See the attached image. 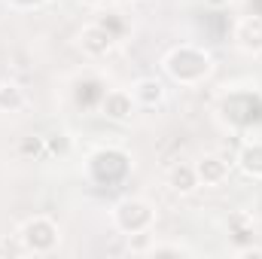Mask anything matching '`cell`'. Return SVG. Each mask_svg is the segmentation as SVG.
<instances>
[{"label": "cell", "mask_w": 262, "mask_h": 259, "mask_svg": "<svg viewBox=\"0 0 262 259\" xmlns=\"http://www.w3.org/2000/svg\"><path fill=\"white\" fill-rule=\"evenodd\" d=\"M134 98L143 101V104H156V101H162V85L156 79H140L137 89H134Z\"/></svg>", "instance_id": "obj_7"}, {"label": "cell", "mask_w": 262, "mask_h": 259, "mask_svg": "<svg viewBox=\"0 0 262 259\" xmlns=\"http://www.w3.org/2000/svg\"><path fill=\"white\" fill-rule=\"evenodd\" d=\"M226 171H229V168H226V162H223V159H216V156L204 159V162L195 168V174L204 180V183H220V180L226 177Z\"/></svg>", "instance_id": "obj_6"}, {"label": "cell", "mask_w": 262, "mask_h": 259, "mask_svg": "<svg viewBox=\"0 0 262 259\" xmlns=\"http://www.w3.org/2000/svg\"><path fill=\"white\" fill-rule=\"evenodd\" d=\"M119 3H128V0H119Z\"/></svg>", "instance_id": "obj_12"}, {"label": "cell", "mask_w": 262, "mask_h": 259, "mask_svg": "<svg viewBox=\"0 0 262 259\" xmlns=\"http://www.w3.org/2000/svg\"><path fill=\"white\" fill-rule=\"evenodd\" d=\"M198 174L195 168H174V174H171V183H174V189H180V192H189L192 186H195Z\"/></svg>", "instance_id": "obj_8"}, {"label": "cell", "mask_w": 262, "mask_h": 259, "mask_svg": "<svg viewBox=\"0 0 262 259\" xmlns=\"http://www.w3.org/2000/svg\"><path fill=\"white\" fill-rule=\"evenodd\" d=\"M110 43H113V34L104 25H92V28L82 31V49L92 52V55H104L110 49Z\"/></svg>", "instance_id": "obj_3"}, {"label": "cell", "mask_w": 262, "mask_h": 259, "mask_svg": "<svg viewBox=\"0 0 262 259\" xmlns=\"http://www.w3.org/2000/svg\"><path fill=\"white\" fill-rule=\"evenodd\" d=\"M25 104V95L15 85H0V107L3 110H18Z\"/></svg>", "instance_id": "obj_9"}, {"label": "cell", "mask_w": 262, "mask_h": 259, "mask_svg": "<svg viewBox=\"0 0 262 259\" xmlns=\"http://www.w3.org/2000/svg\"><path fill=\"white\" fill-rule=\"evenodd\" d=\"M104 110H107V116H113V119H125L131 113V95H125V92H110V95L104 98Z\"/></svg>", "instance_id": "obj_5"}, {"label": "cell", "mask_w": 262, "mask_h": 259, "mask_svg": "<svg viewBox=\"0 0 262 259\" xmlns=\"http://www.w3.org/2000/svg\"><path fill=\"white\" fill-rule=\"evenodd\" d=\"M25 241H28L34 250H49V247L55 244V229H52L46 220H34V223H28V229H25Z\"/></svg>", "instance_id": "obj_2"}, {"label": "cell", "mask_w": 262, "mask_h": 259, "mask_svg": "<svg viewBox=\"0 0 262 259\" xmlns=\"http://www.w3.org/2000/svg\"><path fill=\"white\" fill-rule=\"evenodd\" d=\"M40 149H43V143H40L37 137H34V140H25V143H21V153H34V156H37Z\"/></svg>", "instance_id": "obj_11"}, {"label": "cell", "mask_w": 262, "mask_h": 259, "mask_svg": "<svg viewBox=\"0 0 262 259\" xmlns=\"http://www.w3.org/2000/svg\"><path fill=\"white\" fill-rule=\"evenodd\" d=\"M241 162H244V168H247V171L262 174V143L247 146V149H244V156H241Z\"/></svg>", "instance_id": "obj_10"}, {"label": "cell", "mask_w": 262, "mask_h": 259, "mask_svg": "<svg viewBox=\"0 0 262 259\" xmlns=\"http://www.w3.org/2000/svg\"><path fill=\"white\" fill-rule=\"evenodd\" d=\"M238 40H241L244 49H262V15H253V18L241 21Z\"/></svg>", "instance_id": "obj_4"}, {"label": "cell", "mask_w": 262, "mask_h": 259, "mask_svg": "<svg viewBox=\"0 0 262 259\" xmlns=\"http://www.w3.org/2000/svg\"><path fill=\"white\" fill-rule=\"evenodd\" d=\"M149 220H152V213H149V207H146L143 201H125V204L119 207V226H122L125 232H140V229H146Z\"/></svg>", "instance_id": "obj_1"}]
</instances>
